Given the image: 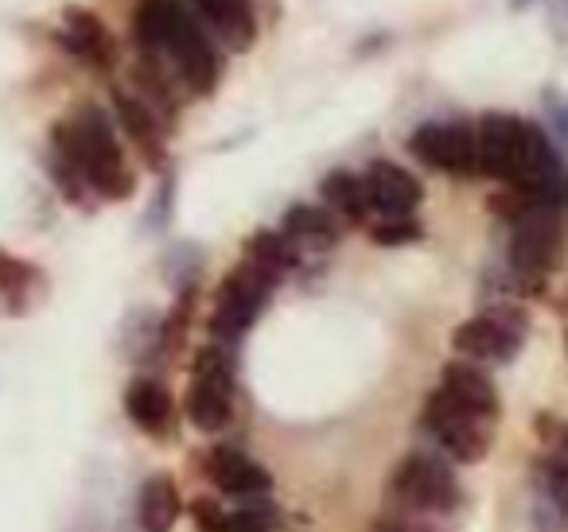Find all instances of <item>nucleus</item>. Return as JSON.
Listing matches in <instances>:
<instances>
[{"instance_id":"f257e3e1","label":"nucleus","mask_w":568,"mask_h":532,"mask_svg":"<svg viewBox=\"0 0 568 532\" xmlns=\"http://www.w3.org/2000/svg\"><path fill=\"white\" fill-rule=\"evenodd\" d=\"M475 141H479V175L503 180L510 191L568 211V167L549 149L541 129L495 113L475 129Z\"/></svg>"},{"instance_id":"f03ea898","label":"nucleus","mask_w":568,"mask_h":532,"mask_svg":"<svg viewBox=\"0 0 568 532\" xmlns=\"http://www.w3.org/2000/svg\"><path fill=\"white\" fill-rule=\"evenodd\" d=\"M55 180L71 198H79V187H94L102 198H129L133 195V172H129L121 144L113 136V125L102 110H82L67 125L55 129Z\"/></svg>"},{"instance_id":"7ed1b4c3","label":"nucleus","mask_w":568,"mask_h":532,"mask_svg":"<svg viewBox=\"0 0 568 532\" xmlns=\"http://www.w3.org/2000/svg\"><path fill=\"white\" fill-rule=\"evenodd\" d=\"M136 40L149 55L172 63V71L187 82L195 94H211L219 82V55L211 35L203 32L187 0H141L136 9Z\"/></svg>"},{"instance_id":"20e7f679","label":"nucleus","mask_w":568,"mask_h":532,"mask_svg":"<svg viewBox=\"0 0 568 532\" xmlns=\"http://www.w3.org/2000/svg\"><path fill=\"white\" fill-rule=\"evenodd\" d=\"M495 206L510 218V268L529 288L545 284V276L557 273L560 257H565L568 211L541 203V198H529L521 191L495 198Z\"/></svg>"},{"instance_id":"39448f33","label":"nucleus","mask_w":568,"mask_h":532,"mask_svg":"<svg viewBox=\"0 0 568 532\" xmlns=\"http://www.w3.org/2000/svg\"><path fill=\"white\" fill-rule=\"evenodd\" d=\"M389 493L405 513L420 516H448L464 505V490H459L456 470L440 454L413 451L397 462L394 478H389Z\"/></svg>"},{"instance_id":"423d86ee","label":"nucleus","mask_w":568,"mask_h":532,"mask_svg":"<svg viewBox=\"0 0 568 532\" xmlns=\"http://www.w3.org/2000/svg\"><path fill=\"white\" fill-rule=\"evenodd\" d=\"M495 420L498 416H487L479 408L464 405L452 392L436 389L433 397L425 400V412H420V423H425L428 436L440 443V451L456 462H483L495 443Z\"/></svg>"},{"instance_id":"0eeeda50","label":"nucleus","mask_w":568,"mask_h":532,"mask_svg":"<svg viewBox=\"0 0 568 532\" xmlns=\"http://www.w3.org/2000/svg\"><path fill=\"white\" fill-rule=\"evenodd\" d=\"M187 420L199 431H222L234 416V361L226 346H203L191 366L187 385Z\"/></svg>"},{"instance_id":"6e6552de","label":"nucleus","mask_w":568,"mask_h":532,"mask_svg":"<svg viewBox=\"0 0 568 532\" xmlns=\"http://www.w3.org/2000/svg\"><path fill=\"white\" fill-rule=\"evenodd\" d=\"M526 335L529 315L521 307H490V311L459 323L456 335H452V346H456V354L479 361V366H503V361L518 358V350L526 346Z\"/></svg>"},{"instance_id":"1a4fd4ad","label":"nucleus","mask_w":568,"mask_h":532,"mask_svg":"<svg viewBox=\"0 0 568 532\" xmlns=\"http://www.w3.org/2000/svg\"><path fill=\"white\" fill-rule=\"evenodd\" d=\"M273 288H276L273 276L261 273L253 260H242V265L219 284L214 315H211V335L219 338V342H237V338L257 323V315L265 311Z\"/></svg>"},{"instance_id":"9d476101","label":"nucleus","mask_w":568,"mask_h":532,"mask_svg":"<svg viewBox=\"0 0 568 532\" xmlns=\"http://www.w3.org/2000/svg\"><path fill=\"white\" fill-rule=\"evenodd\" d=\"M409 152L444 175H479V141L467 125H420L409 136Z\"/></svg>"},{"instance_id":"9b49d317","label":"nucleus","mask_w":568,"mask_h":532,"mask_svg":"<svg viewBox=\"0 0 568 532\" xmlns=\"http://www.w3.org/2000/svg\"><path fill=\"white\" fill-rule=\"evenodd\" d=\"M206 478L230 498H265L273 490V474L237 447H214L206 454Z\"/></svg>"},{"instance_id":"f8f14e48","label":"nucleus","mask_w":568,"mask_h":532,"mask_svg":"<svg viewBox=\"0 0 568 532\" xmlns=\"http://www.w3.org/2000/svg\"><path fill=\"white\" fill-rule=\"evenodd\" d=\"M363 183H366V198H371V211H378L382 218H409L420 206V183L405 167L389 164V160L371 164Z\"/></svg>"},{"instance_id":"ddd939ff","label":"nucleus","mask_w":568,"mask_h":532,"mask_svg":"<svg viewBox=\"0 0 568 532\" xmlns=\"http://www.w3.org/2000/svg\"><path fill=\"white\" fill-rule=\"evenodd\" d=\"M125 412L144 436H172L175 431V405H172V392L164 389L160 381L152 377H136L133 385L125 389Z\"/></svg>"},{"instance_id":"4468645a","label":"nucleus","mask_w":568,"mask_h":532,"mask_svg":"<svg viewBox=\"0 0 568 532\" xmlns=\"http://www.w3.org/2000/svg\"><path fill=\"white\" fill-rule=\"evenodd\" d=\"M187 9L230 48H250L257 35V17L250 0H187Z\"/></svg>"},{"instance_id":"2eb2a0df","label":"nucleus","mask_w":568,"mask_h":532,"mask_svg":"<svg viewBox=\"0 0 568 532\" xmlns=\"http://www.w3.org/2000/svg\"><path fill=\"white\" fill-rule=\"evenodd\" d=\"M63 43L71 55H79L90 66H110L113 63V40L105 24L87 9H67L63 17Z\"/></svg>"},{"instance_id":"dca6fc26","label":"nucleus","mask_w":568,"mask_h":532,"mask_svg":"<svg viewBox=\"0 0 568 532\" xmlns=\"http://www.w3.org/2000/svg\"><path fill=\"white\" fill-rule=\"evenodd\" d=\"M183 513V498L180 485L172 474H152L141 485V498H136V524L144 532H172L175 521Z\"/></svg>"},{"instance_id":"f3484780","label":"nucleus","mask_w":568,"mask_h":532,"mask_svg":"<svg viewBox=\"0 0 568 532\" xmlns=\"http://www.w3.org/2000/svg\"><path fill=\"white\" fill-rule=\"evenodd\" d=\"M440 389L464 405L479 408V412L498 416V389L487 377V369H479V361H448L440 374Z\"/></svg>"},{"instance_id":"a211bd4d","label":"nucleus","mask_w":568,"mask_h":532,"mask_svg":"<svg viewBox=\"0 0 568 532\" xmlns=\"http://www.w3.org/2000/svg\"><path fill=\"white\" fill-rule=\"evenodd\" d=\"M281 234L296 245V249H332L339 242V226H335L332 211L324 206H293V211L284 214V226Z\"/></svg>"},{"instance_id":"6ab92c4d","label":"nucleus","mask_w":568,"mask_h":532,"mask_svg":"<svg viewBox=\"0 0 568 532\" xmlns=\"http://www.w3.org/2000/svg\"><path fill=\"white\" fill-rule=\"evenodd\" d=\"M113 105H118L121 125H125V133L136 141V149L144 152V160H149V164H160V160H164V141H160V121L152 117L149 105H144L141 98L125 94V90L113 94Z\"/></svg>"},{"instance_id":"aec40b11","label":"nucleus","mask_w":568,"mask_h":532,"mask_svg":"<svg viewBox=\"0 0 568 532\" xmlns=\"http://www.w3.org/2000/svg\"><path fill=\"white\" fill-rule=\"evenodd\" d=\"M537 509H545V524L565 529L568 524V462L545 454L537 467Z\"/></svg>"},{"instance_id":"412c9836","label":"nucleus","mask_w":568,"mask_h":532,"mask_svg":"<svg viewBox=\"0 0 568 532\" xmlns=\"http://www.w3.org/2000/svg\"><path fill=\"white\" fill-rule=\"evenodd\" d=\"M245 260H253L261 273H268L276 284H281L284 276L296 268L301 249H296V245L288 242L281 229H261V234H253L250 242H245Z\"/></svg>"},{"instance_id":"4be33fe9","label":"nucleus","mask_w":568,"mask_h":532,"mask_svg":"<svg viewBox=\"0 0 568 532\" xmlns=\"http://www.w3.org/2000/svg\"><path fill=\"white\" fill-rule=\"evenodd\" d=\"M320 195H324V206L351 222H363L371 214V198H366V183L363 175L355 172H332L324 183H320Z\"/></svg>"},{"instance_id":"5701e85b","label":"nucleus","mask_w":568,"mask_h":532,"mask_svg":"<svg viewBox=\"0 0 568 532\" xmlns=\"http://www.w3.org/2000/svg\"><path fill=\"white\" fill-rule=\"evenodd\" d=\"M276 521H281L276 505H268L261 498H245L242 509H230L226 513V532H273Z\"/></svg>"},{"instance_id":"b1692460","label":"nucleus","mask_w":568,"mask_h":532,"mask_svg":"<svg viewBox=\"0 0 568 532\" xmlns=\"http://www.w3.org/2000/svg\"><path fill=\"white\" fill-rule=\"evenodd\" d=\"M374 245H409V242H420V226L409 218H386L382 226H374Z\"/></svg>"},{"instance_id":"393cba45","label":"nucleus","mask_w":568,"mask_h":532,"mask_svg":"<svg viewBox=\"0 0 568 532\" xmlns=\"http://www.w3.org/2000/svg\"><path fill=\"white\" fill-rule=\"evenodd\" d=\"M191 516H195L199 532H226V509H222L214 498H195Z\"/></svg>"},{"instance_id":"a878e982","label":"nucleus","mask_w":568,"mask_h":532,"mask_svg":"<svg viewBox=\"0 0 568 532\" xmlns=\"http://www.w3.org/2000/svg\"><path fill=\"white\" fill-rule=\"evenodd\" d=\"M537 436L549 439V454H557V459L568 462V423L552 420V416H537Z\"/></svg>"},{"instance_id":"bb28decb","label":"nucleus","mask_w":568,"mask_h":532,"mask_svg":"<svg viewBox=\"0 0 568 532\" xmlns=\"http://www.w3.org/2000/svg\"><path fill=\"white\" fill-rule=\"evenodd\" d=\"M28 276H32V268L12 260L9 253H0V291H17L20 284H28Z\"/></svg>"}]
</instances>
